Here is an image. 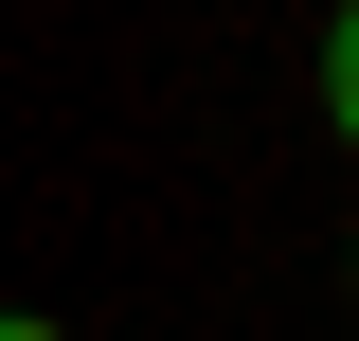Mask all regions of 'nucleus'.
I'll return each instance as SVG.
<instances>
[{"mask_svg": "<svg viewBox=\"0 0 359 341\" xmlns=\"http://www.w3.org/2000/svg\"><path fill=\"white\" fill-rule=\"evenodd\" d=\"M323 144H341V162H359V0H341V18H323Z\"/></svg>", "mask_w": 359, "mask_h": 341, "instance_id": "obj_1", "label": "nucleus"}, {"mask_svg": "<svg viewBox=\"0 0 359 341\" xmlns=\"http://www.w3.org/2000/svg\"><path fill=\"white\" fill-rule=\"evenodd\" d=\"M0 341H72V323H36V305H0Z\"/></svg>", "mask_w": 359, "mask_h": 341, "instance_id": "obj_2", "label": "nucleus"}, {"mask_svg": "<svg viewBox=\"0 0 359 341\" xmlns=\"http://www.w3.org/2000/svg\"><path fill=\"white\" fill-rule=\"evenodd\" d=\"M341 305H359V252H341Z\"/></svg>", "mask_w": 359, "mask_h": 341, "instance_id": "obj_3", "label": "nucleus"}]
</instances>
